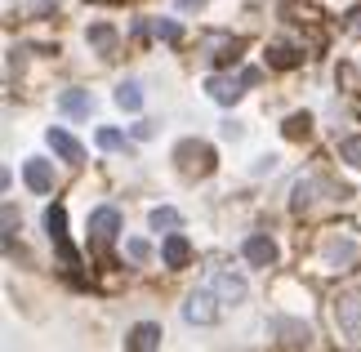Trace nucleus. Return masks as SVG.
<instances>
[{"label": "nucleus", "mask_w": 361, "mask_h": 352, "mask_svg": "<svg viewBox=\"0 0 361 352\" xmlns=\"http://www.w3.org/2000/svg\"><path fill=\"white\" fill-rule=\"evenodd\" d=\"M174 161H178V170H183L188 178H205V174L214 170V147H210V143H197V138H188V143L174 147Z\"/></svg>", "instance_id": "f257e3e1"}, {"label": "nucleus", "mask_w": 361, "mask_h": 352, "mask_svg": "<svg viewBox=\"0 0 361 352\" xmlns=\"http://www.w3.org/2000/svg\"><path fill=\"white\" fill-rule=\"evenodd\" d=\"M45 228H49V241H54V250H59L63 267H80V263H76V250H72V241H67V214H63V205H49V214H45Z\"/></svg>", "instance_id": "f03ea898"}, {"label": "nucleus", "mask_w": 361, "mask_h": 352, "mask_svg": "<svg viewBox=\"0 0 361 352\" xmlns=\"http://www.w3.org/2000/svg\"><path fill=\"white\" fill-rule=\"evenodd\" d=\"M259 72H241V76H210L205 80V90H210L214 103H237L241 98V85H255Z\"/></svg>", "instance_id": "7ed1b4c3"}, {"label": "nucleus", "mask_w": 361, "mask_h": 352, "mask_svg": "<svg viewBox=\"0 0 361 352\" xmlns=\"http://www.w3.org/2000/svg\"><path fill=\"white\" fill-rule=\"evenodd\" d=\"M121 232V214L112 205H103V210H94L90 214V236H94V245H112V236Z\"/></svg>", "instance_id": "20e7f679"}, {"label": "nucleus", "mask_w": 361, "mask_h": 352, "mask_svg": "<svg viewBox=\"0 0 361 352\" xmlns=\"http://www.w3.org/2000/svg\"><path fill=\"white\" fill-rule=\"evenodd\" d=\"M183 317L192 321V326H214V321H219L214 294H210V290H197V294H192V299L183 303Z\"/></svg>", "instance_id": "39448f33"}, {"label": "nucleus", "mask_w": 361, "mask_h": 352, "mask_svg": "<svg viewBox=\"0 0 361 352\" xmlns=\"http://www.w3.org/2000/svg\"><path fill=\"white\" fill-rule=\"evenodd\" d=\"M335 321H339V330H343V334L361 339V294H348V299H339Z\"/></svg>", "instance_id": "423d86ee"}, {"label": "nucleus", "mask_w": 361, "mask_h": 352, "mask_svg": "<svg viewBox=\"0 0 361 352\" xmlns=\"http://www.w3.org/2000/svg\"><path fill=\"white\" fill-rule=\"evenodd\" d=\"M272 330L281 334V344H286V348H308V344H312V330H308V326H299V321L276 317V321H272Z\"/></svg>", "instance_id": "0eeeda50"}, {"label": "nucleus", "mask_w": 361, "mask_h": 352, "mask_svg": "<svg viewBox=\"0 0 361 352\" xmlns=\"http://www.w3.org/2000/svg\"><path fill=\"white\" fill-rule=\"evenodd\" d=\"M125 348H134V352H152V348H161V326H152V321L134 326V330H130V339H125Z\"/></svg>", "instance_id": "6e6552de"}, {"label": "nucleus", "mask_w": 361, "mask_h": 352, "mask_svg": "<svg viewBox=\"0 0 361 352\" xmlns=\"http://www.w3.org/2000/svg\"><path fill=\"white\" fill-rule=\"evenodd\" d=\"M210 286H214V294H224L228 303H241V299H245V281L232 277V272H214Z\"/></svg>", "instance_id": "1a4fd4ad"}, {"label": "nucleus", "mask_w": 361, "mask_h": 352, "mask_svg": "<svg viewBox=\"0 0 361 352\" xmlns=\"http://www.w3.org/2000/svg\"><path fill=\"white\" fill-rule=\"evenodd\" d=\"M23 174H27V188H32V192H49L54 188V170H49L45 161H27Z\"/></svg>", "instance_id": "9d476101"}, {"label": "nucleus", "mask_w": 361, "mask_h": 352, "mask_svg": "<svg viewBox=\"0 0 361 352\" xmlns=\"http://www.w3.org/2000/svg\"><path fill=\"white\" fill-rule=\"evenodd\" d=\"M161 255H165V263H170V267H183V263L192 259V245H188V236L170 232V236H165V250H161Z\"/></svg>", "instance_id": "9b49d317"}, {"label": "nucleus", "mask_w": 361, "mask_h": 352, "mask_svg": "<svg viewBox=\"0 0 361 352\" xmlns=\"http://www.w3.org/2000/svg\"><path fill=\"white\" fill-rule=\"evenodd\" d=\"M245 259L255 263V267H268L276 259V245L268 241V236H250V241H245Z\"/></svg>", "instance_id": "f8f14e48"}, {"label": "nucleus", "mask_w": 361, "mask_h": 352, "mask_svg": "<svg viewBox=\"0 0 361 352\" xmlns=\"http://www.w3.org/2000/svg\"><path fill=\"white\" fill-rule=\"evenodd\" d=\"M49 147L59 152L63 161H80V157H85V152H80V143H76V138L67 134V130H49Z\"/></svg>", "instance_id": "ddd939ff"}, {"label": "nucleus", "mask_w": 361, "mask_h": 352, "mask_svg": "<svg viewBox=\"0 0 361 352\" xmlns=\"http://www.w3.org/2000/svg\"><path fill=\"white\" fill-rule=\"evenodd\" d=\"M326 259L335 267H348L357 259V241H326Z\"/></svg>", "instance_id": "4468645a"}, {"label": "nucleus", "mask_w": 361, "mask_h": 352, "mask_svg": "<svg viewBox=\"0 0 361 352\" xmlns=\"http://www.w3.org/2000/svg\"><path fill=\"white\" fill-rule=\"evenodd\" d=\"M116 107L121 111H138V107H143V90H138L134 80H125V85L116 90Z\"/></svg>", "instance_id": "2eb2a0df"}, {"label": "nucleus", "mask_w": 361, "mask_h": 352, "mask_svg": "<svg viewBox=\"0 0 361 352\" xmlns=\"http://www.w3.org/2000/svg\"><path fill=\"white\" fill-rule=\"evenodd\" d=\"M268 63H272V67H299L303 54H299L295 45H272V49H268Z\"/></svg>", "instance_id": "dca6fc26"}, {"label": "nucleus", "mask_w": 361, "mask_h": 352, "mask_svg": "<svg viewBox=\"0 0 361 352\" xmlns=\"http://www.w3.org/2000/svg\"><path fill=\"white\" fill-rule=\"evenodd\" d=\"M237 54H241V40H228V36L210 40V59L214 63H228V59H237Z\"/></svg>", "instance_id": "f3484780"}, {"label": "nucleus", "mask_w": 361, "mask_h": 352, "mask_svg": "<svg viewBox=\"0 0 361 352\" xmlns=\"http://www.w3.org/2000/svg\"><path fill=\"white\" fill-rule=\"evenodd\" d=\"M178 223H183V219H178V210H170V205H161V210H152V228H165V232H174L178 228Z\"/></svg>", "instance_id": "a211bd4d"}, {"label": "nucleus", "mask_w": 361, "mask_h": 352, "mask_svg": "<svg viewBox=\"0 0 361 352\" xmlns=\"http://www.w3.org/2000/svg\"><path fill=\"white\" fill-rule=\"evenodd\" d=\"M63 111H72V116H85V111H90V98L80 94V90H67V94H63Z\"/></svg>", "instance_id": "6ab92c4d"}, {"label": "nucleus", "mask_w": 361, "mask_h": 352, "mask_svg": "<svg viewBox=\"0 0 361 352\" xmlns=\"http://www.w3.org/2000/svg\"><path fill=\"white\" fill-rule=\"evenodd\" d=\"M308 130H312L308 116H290L286 121V138H308Z\"/></svg>", "instance_id": "aec40b11"}, {"label": "nucleus", "mask_w": 361, "mask_h": 352, "mask_svg": "<svg viewBox=\"0 0 361 352\" xmlns=\"http://www.w3.org/2000/svg\"><path fill=\"white\" fill-rule=\"evenodd\" d=\"M90 40H94L99 49H112V45H116V32H112V27H90Z\"/></svg>", "instance_id": "412c9836"}, {"label": "nucleus", "mask_w": 361, "mask_h": 352, "mask_svg": "<svg viewBox=\"0 0 361 352\" xmlns=\"http://www.w3.org/2000/svg\"><path fill=\"white\" fill-rule=\"evenodd\" d=\"M339 157L348 161V165H357V170H361V138H348V143L339 147Z\"/></svg>", "instance_id": "4be33fe9"}, {"label": "nucleus", "mask_w": 361, "mask_h": 352, "mask_svg": "<svg viewBox=\"0 0 361 352\" xmlns=\"http://www.w3.org/2000/svg\"><path fill=\"white\" fill-rule=\"evenodd\" d=\"M99 147H112V152H116V147H125V138H121L116 130H99Z\"/></svg>", "instance_id": "5701e85b"}, {"label": "nucleus", "mask_w": 361, "mask_h": 352, "mask_svg": "<svg viewBox=\"0 0 361 352\" xmlns=\"http://www.w3.org/2000/svg\"><path fill=\"white\" fill-rule=\"evenodd\" d=\"M152 32L165 36V40H178V27H174V23H161V18H157V23H152Z\"/></svg>", "instance_id": "b1692460"}, {"label": "nucleus", "mask_w": 361, "mask_h": 352, "mask_svg": "<svg viewBox=\"0 0 361 352\" xmlns=\"http://www.w3.org/2000/svg\"><path fill=\"white\" fill-rule=\"evenodd\" d=\"M152 255V250H147V241H130V259H138V263H143Z\"/></svg>", "instance_id": "393cba45"}, {"label": "nucleus", "mask_w": 361, "mask_h": 352, "mask_svg": "<svg viewBox=\"0 0 361 352\" xmlns=\"http://www.w3.org/2000/svg\"><path fill=\"white\" fill-rule=\"evenodd\" d=\"M205 0H178V9H201Z\"/></svg>", "instance_id": "a878e982"}, {"label": "nucleus", "mask_w": 361, "mask_h": 352, "mask_svg": "<svg viewBox=\"0 0 361 352\" xmlns=\"http://www.w3.org/2000/svg\"><path fill=\"white\" fill-rule=\"evenodd\" d=\"M49 5H54V0H32V9H36V13H45Z\"/></svg>", "instance_id": "bb28decb"}, {"label": "nucleus", "mask_w": 361, "mask_h": 352, "mask_svg": "<svg viewBox=\"0 0 361 352\" xmlns=\"http://www.w3.org/2000/svg\"><path fill=\"white\" fill-rule=\"evenodd\" d=\"M353 32H357V36H361V13H357V18H353Z\"/></svg>", "instance_id": "cd10ccee"}]
</instances>
